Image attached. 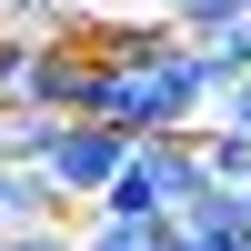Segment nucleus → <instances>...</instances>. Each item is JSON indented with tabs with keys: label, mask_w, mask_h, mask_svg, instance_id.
Wrapping results in <instances>:
<instances>
[{
	"label": "nucleus",
	"mask_w": 251,
	"mask_h": 251,
	"mask_svg": "<svg viewBox=\"0 0 251 251\" xmlns=\"http://www.w3.org/2000/svg\"><path fill=\"white\" fill-rule=\"evenodd\" d=\"M30 50H40V30L0 20V100H20V80H30Z\"/></svg>",
	"instance_id": "5"
},
{
	"label": "nucleus",
	"mask_w": 251,
	"mask_h": 251,
	"mask_svg": "<svg viewBox=\"0 0 251 251\" xmlns=\"http://www.w3.org/2000/svg\"><path fill=\"white\" fill-rule=\"evenodd\" d=\"M121 151H131V131H121V121H100V111H60L50 141H40V171H50L60 201H91L100 181L121 171Z\"/></svg>",
	"instance_id": "2"
},
{
	"label": "nucleus",
	"mask_w": 251,
	"mask_h": 251,
	"mask_svg": "<svg viewBox=\"0 0 251 251\" xmlns=\"http://www.w3.org/2000/svg\"><path fill=\"white\" fill-rule=\"evenodd\" d=\"M0 251H80V231H60V211H50V221H20V231H0Z\"/></svg>",
	"instance_id": "7"
},
{
	"label": "nucleus",
	"mask_w": 251,
	"mask_h": 251,
	"mask_svg": "<svg viewBox=\"0 0 251 251\" xmlns=\"http://www.w3.org/2000/svg\"><path fill=\"white\" fill-rule=\"evenodd\" d=\"M201 50H211V80H241V71H251V10L231 20V30H211Z\"/></svg>",
	"instance_id": "6"
},
{
	"label": "nucleus",
	"mask_w": 251,
	"mask_h": 251,
	"mask_svg": "<svg viewBox=\"0 0 251 251\" xmlns=\"http://www.w3.org/2000/svg\"><path fill=\"white\" fill-rule=\"evenodd\" d=\"M0 20H20V30H60L71 0H0Z\"/></svg>",
	"instance_id": "9"
},
{
	"label": "nucleus",
	"mask_w": 251,
	"mask_h": 251,
	"mask_svg": "<svg viewBox=\"0 0 251 251\" xmlns=\"http://www.w3.org/2000/svg\"><path fill=\"white\" fill-rule=\"evenodd\" d=\"M91 91H100V50H91L80 30H40L20 100H40V111H91Z\"/></svg>",
	"instance_id": "3"
},
{
	"label": "nucleus",
	"mask_w": 251,
	"mask_h": 251,
	"mask_svg": "<svg viewBox=\"0 0 251 251\" xmlns=\"http://www.w3.org/2000/svg\"><path fill=\"white\" fill-rule=\"evenodd\" d=\"M71 10H131V0H71Z\"/></svg>",
	"instance_id": "11"
},
{
	"label": "nucleus",
	"mask_w": 251,
	"mask_h": 251,
	"mask_svg": "<svg viewBox=\"0 0 251 251\" xmlns=\"http://www.w3.org/2000/svg\"><path fill=\"white\" fill-rule=\"evenodd\" d=\"M131 10H171V0H131Z\"/></svg>",
	"instance_id": "12"
},
{
	"label": "nucleus",
	"mask_w": 251,
	"mask_h": 251,
	"mask_svg": "<svg viewBox=\"0 0 251 251\" xmlns=\"http://www.w3.org/2000/svg\"><path fill=\"white\" fill-rule=\"evenodd\" d=\"M80 251H151V221H91Z\"/></svg>",
	"instance_id": "8"
},
{
	"label": "nucleus",
	"mask_w": 251,
	"mask_h": 251,
	"mask_svg": "<svg viewBox=\"0 0 251 251\" xmlns=\"http://www.w3.org/2000/svg\"><path fill=\"white\" fill-rule=\"evenodd\" d=\"M211 111H221V121H241V131H251V71H241V80H221V100H211Z\"/></svg>",
	"instance_id": "10"
},
{
	"label": "nucleus",
	"mask_w": 251,
	"mask_h": 251,
	"mask_svg": "<svg viewBox=\"0 0 251 251\" xmlns=\"http://www.w3.org/2000/svg\"><path fill=\"white\" fill-rule=\"evenodd\" d=\"M241 10H251V0H171V20H181V40H211V30H231Z\"/></svg>",
	"instance_id": "4"
},
{
	"label": "nucleus",
	"mask_w": 251,
	"mask_h": 251,
	"mask_svg": "<svg viewBox=\"0 0 251 251\" xmlns=\"http://www.w3.org/2000/svg\"><path fill=\"white\" fill-rule=\"evenodd\" d=\"M211 100H221L211 50H201V40H171L161 60H100L91 111L121 121V131H201V121H211Z\"/></svg>",
	"instance_id": "1"
}]
</instances>
